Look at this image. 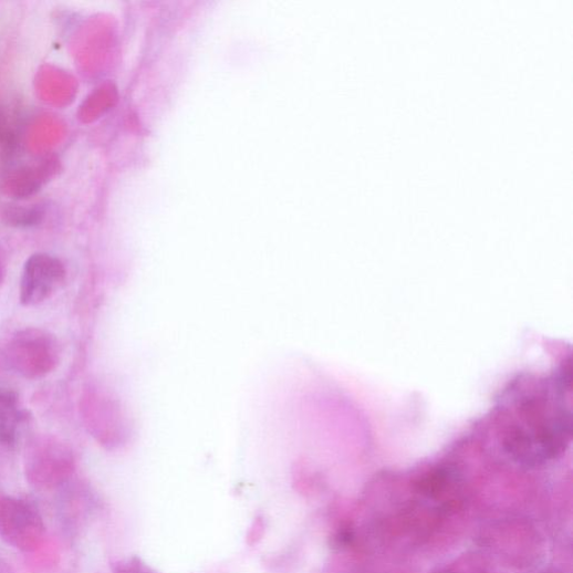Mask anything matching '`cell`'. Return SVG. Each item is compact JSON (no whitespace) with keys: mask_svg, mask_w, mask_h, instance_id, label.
Wrapping results in <instances>:
<instances>
[{"mask_svg":"<svg viewBox=\"0 0 573 573\" xmlns=\"http://www.w3.org/2000/svg\"><path fill=\"white\" fill-rule=\"evenodd\" d=\"M570 367L546 377H519L491 418L504 452L533 468L561 457L571 441Z\"/></svg>","mask_w":573,"mask_h":573,"instance_id":"1","label":"cell"},{"mask_svg":"<svg viewBox=\"0 0 573 573\" xmlns=\"http://www.w3.org/2000/svg\"><path fill=\"white\" fill-rule=\"evenodd\" d=\"M56 338L41 329H25L14 335L8 347L12 367L27 378H41L60 362Z\"/></svg>","mask_w":573,"mask_h":573,"instance_id":"2","label":"cell"},{"mask_svg":"<svg viewBox=\"0 0 573 573\" xmlns=\"http://www.w3.org/2000/svg\"><path fill=\"white\" fill-rule=\"evenodd\" d=\"M45 527L37 507L28 500L0 498V536L24 551L35 550Z\"/></svg>","mask_w":573,"mask_h":573,"instance_id":"3","label":"cell"},{"mask_svg":"<svg viewBox=\"0 0 573 573\" xmlns=\"http://www.w3.org/2000/svg\"><path fill=\"white\" fill-rule=\"evenodd\" d=\"M64 264L55 257L37 253L25 263L21 281V303L35 306L49 300L63 284Z\"/></svg>","mask_w":573,"mask_h":573,"instance_id":"4","label":"cell"},{"mask_svg":"<svg viewBox=\"0 0 573 573\" xmlns=\"http://www.w3.org/2000/svg\"><path fill=\"white\" fill-rule=\"evenodd\" d=\"M73 468L69 448L51 437H43L32 446L29 472L39 483H55L64 480Z\"/></svg>","mask_w":573,"mask_h":573,"instance_id":"5","label":"cell"},{"mask_svg":"<svg viewBox=\"0 0 573 573\" xmlns=\"http://www.w3.org/2000/svg\"><path fill=\"white\" fill-rule=\"evenodd\" d=\"M44 217L45 212L41 206H10L2 213V219L8 226L20 229L38 227Z\"/></svg>","mask_w":573,"mask_h":573,"instance_id":"6","label":"cell"},{"mask_svg":"<svg viewBox=\"0 0 573 573\" xmlns=\"http://www.w3.org/2000/svg\"><path fill=\"white\" fill-rule=\"evenodd\" d=\"M454 471L450 468L440 467L421 477L417 485L418 491L429 498H439L448 489L454 480Z\"/></svg>","mask_w":573,"mask_h":573,"instance_id":"7","label":"cell"},{"mask_svg":"<svg viewBox=\"0 0 573 573\" xmlns=\"http://www.w3.org/2000/svg\"><path fill=\"white\" fill-rule=\"evenodd\" d=\"M25 413L19 407L0 411V444L12 447L17 444L22 424L27 420Z\"/></svg>","mask_w":573,"mask_h":573,"instance_id":"8","label":"cell"},{"mask_svg":"<svg viewBox=\"0 0 573 573\" xmlns=\"http://www.w3.org/2000/svg\"><path fill=\"white\" fill-rule=\"evenodd\" d=\"M19 407V396L9 389H0V411Z\"/></svg>","mask_w":573,"mask_h":573,"instance_id":"9","label":"cell"},{"mask_svg":"<svg viewBox=\"0 0 573 573\" xmlns=\"http://www.w3.org/2000/svg\"><path fill=\"white\" fill-rule=\"evenodd\" d=\"M7 270H8L7 256H6V252L2 248V246H0V285H2L3 281L6 279Z\"/></svg>","mask_w":573,"mask_h":573,"instance_id":"10","label":"cell"},{"mask_svg":"<svg viewBox=\"0 0 573 573\" xmlns=\"http://www.w3.org/2000/svg\"><path fill=\"white\" fill-rule=\"evenodd\" d=\"M12 139V134L9 132L6 124L2 121H0V142L10 145Z\"/></svg>","mask_w":573,"mask_h":573,"instance_id":"11","label":"cell"}]
</instances>
